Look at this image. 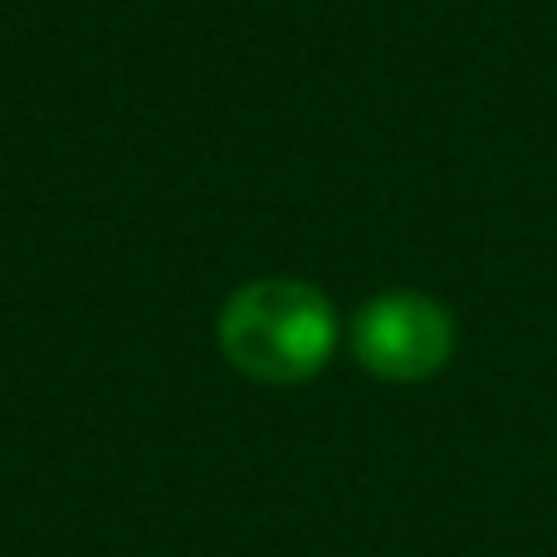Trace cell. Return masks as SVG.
I'll use <instances>...</instances> for the list:
<instances>
[{
  "label": "cell",
  "mask_w": 557,
  "mask_h": 557,
  "mask_svg": "<svg viewBox=\"0 0 557 557\" xmlns=\"http://www.w3.org/2000/svg\"><path fill=\"white\" fill-rule=\"evenodd\" d=\"M221 352L235 372L270 386H294L323 372L337 347V313L304 278H255L221 308Z\"/></svg>",
  "instance_id": "cell-1"
},
{
  "label": "cell",
  "mask_w": 557,
  "mask_h": 557,
  "mask_svg": "<svg viewBox=\"0 0 557 557\" xmlns=\"http://www.w3.org/2000/svg\"><path fill=\"white\" fill-rule=\"evenodd\" d=\"M357 362L382 382H425L455 352V323L425 294H376L352 323Z\"/></svg>",
  "instance_id": "cell-2"
}]
</instances>
